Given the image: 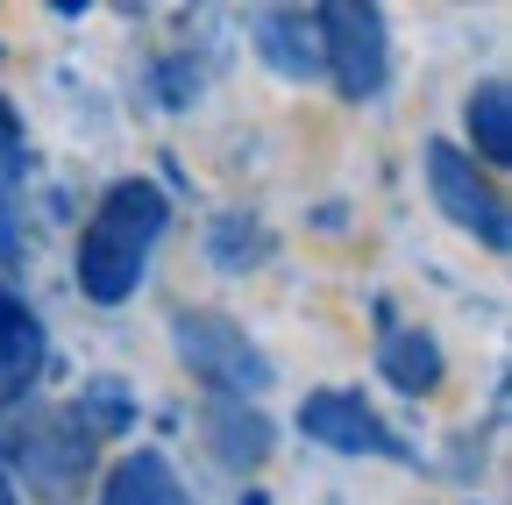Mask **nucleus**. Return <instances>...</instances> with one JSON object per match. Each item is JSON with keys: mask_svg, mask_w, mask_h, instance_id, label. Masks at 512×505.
Returning <instances> with one entry per match:
<instances>
[{"mask_svg": "<svg viewBox=\"0 0 512 505\" xmlns=\"http://www.w3.org/2000/svg\"><path fill=\"white\" fill-rule=\"evenodd\" d=\"M157 235H164V193L150 178L114 185V193L93 207L86 235H79V285H86V299L114 306V299L136 292V278L150 271Z\"/></svg>", "mask_w": 512, "mask_h": 505, "instance_id": "nucleus-1", "label": "nucleus"}, {"mask_svg": "<svg viewBox=\"0 0 512 505\" xmlns=\"http://www.w3.org/2000/svg\"><path fill=\"white\" fill-rule=\"evenodd\" d=\"M320 36H328V65L342 79V93H377L384 86V22L370 8H328L320 15Z\"/></svg>", "mask_w": 512, "mask_h": 505, "instance_id": "nucleus-2", "label": "nucleus"}, {"mask_svg": "<svg viewBox=\"0 0 512 505\" xmlns=\"http://www.w3.org/2000/svg\"><path fill=\"white\" fill-rule=\"evenodd\" d=\"M427 185H434V200L456 214L470 235H484L491 249H505V207L491 200V185H484L456 150H448V143H434V150H427Z\"/></svg>", "mask_w": 512, "mask_h": 505, "instance_id": "nucleus-3", "label": "nucleus"}, {"mask_svg": "<svg viewBox=\"0 0 512 505\" xmlns=\"http://www.w3.org/2000/svg\"><path fill=\"white\" fill-rule=\"evenodd\" d=\"M299 420H306V434H313V441H328V449H349V456H363V449H377V456H384V449H392V434L377 427V413H370L363 399H342V392L313 399Z\"/></svg>", "mask_w": 512, "mask_h": 505, "instance_id": "nucleus-4", "label": "nucleus"}, {"mask_svg": "<svg viewBox=\"0 0 512 505\" xmlns=\"http://www.w3.org/2000/svg\"><path fill=\"white\" fill-rule=\"evenodd\" d=\"M185 356L200 363L207 377H221V385L249 392V385H264V363L249 356V342H235L221 321H185Z\"/></svg>", "mask_w": 512, "mask_h": 505, "instance_id": "nucleus-5", "label": "nucleus"}, {"mask_svg": "<svg viewBox=\"0 0 512 505\" xmlns=\"http://www.w3.org/2000/svg\"><path fill=\"white\" fill-rule=\"evenodd\" d=\"M36 363H43V335H36V321L0 292V392H22L29 377H36Z\"/></svg>", "mask_w": 512, "mask_h": 505, "instance_id": "nucleus-6", "label": "nucleus"}, {"mask_svg": "<svg viewBox=\"0 0 512 505\" xmlns=\"http://www.w3.org/2000/svg\"><path fill=\"white\" fill-rule=\"evenodd\" d=\"M100 505H192V498L178 491V477H171L164 456H128V463L114 470V484H107Z\"/></svg>", "mask_w": 512, "mask_h": 505, "instance_id": "nucleus-7", "label": "nucleus"}, {"mask_svg": "<svg viewBox=\"0 0 512 505\" xmlns=\"http://www.w3.org/2000/svg\"><path fill=\"white\" fill-rule=\"evenodd\" d=\"M470 136L484 143V157H491V164H505V157H512V143H505V86H498V79L470 93Z\"/></svg>", "mask_w": 512, "mask_h": 505, "instance_id": "nucleus-8", "label": "nucleus"}, {"mask_svg": "<svg viewBox=\"0 0 512 505\" xmlns=\"http://www.w3.org/2000/svg\"><path fill=\"white\" fill-rule=\"evenodd\" d=\"M384 370L420 392V385H434V349H384Z\"/></svg>", "mask_w": 512, "mask_h": 505, "instance_id": "nucleus-9", "label": "nucleus"}, {"mask_svg": "<svg viewBox=\"0 0 512 505\" xmlns=\"http://www.w3.org/2000/svg\"><path fill=\"white\" fill-rule=\"evenodd\" d=\"M0 505H8V491H0Z\"/></svg>", "mask_w": 512, "mask_h": 505, "instance_id": "nucleus-10", "label": "nucleus"}]
</instances>
